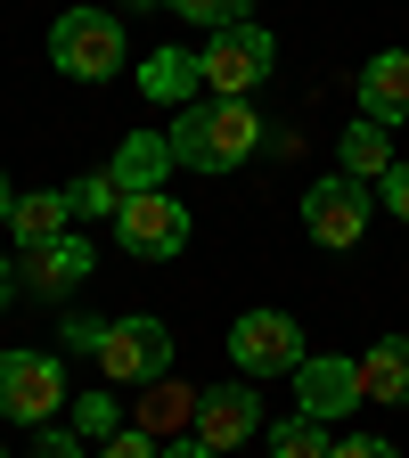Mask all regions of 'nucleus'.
<instances>
[{
    "label": "nucleus",
    "mask_w": 409,
    "mask_h": 458,
    "mask_svg": "<svg viewBox=\"0 0 409 458\" xmlns=\"http://www.w3.org/2000/svg\"><path fill=\"white\" fill-rule=\"evenodd\" d=\"M172 164H189V172H238L254 148H262V114L246 98H197L172 114Z\"/></svg>",
    "instance_id": "f257e3e1"
},
{
    "label": "nucleus",
    "mask_w": 409,
    "mask_h": 458,
    "mask_svg": "<svg viewBox=\"0 0 409 458\" xmlns=\"http://www.w3.org/2000/svg\"><path fill=\"white\" fill-rule=\"evenodd\" d=\"M90 360L107 369V385L148 393V385L172 377V327H164V319H107V335H98Z\"/></svg>",
    "instance_id": "f03ea898"
},
{
    "label": "nucleus",
    "mask_w": 409,
    "mask_h": 458,
    "mask_svg": "<svg viewBox=\"0 0 409 458\" xmlns=\"http://www.w3.org/2000/svg\"><path fill=\"white\" fill-rule=\"evenodd\" d=\"M49 66L74 74V82H107L115 66H124V25H115L107 9H66L49 25Z\"/></svg>",
    "instance_id": "7ed1b4c3"
},
{
    "label": "nucleus",
    "mask_w": 409,
    "mask_h": 458,
    "mask_svg": "<svg viewBox=\"0 0 409 458\" xmlns=\"http://www.w3.org/2000/svg\"><path fill=\"white\" fill-rule=\"evenodd\" d=\"M270 66H278V41H270L254 17H246V25H221V33L197 49V74H205V90H213V98H246Z\"/></svg>",
    "instance_id": "20e7f679"
},
{
    "label": "nucleus",
    "mask_w": 409,
    "mask_h": 458,
    "mask_svg": "<svg viewBox=\"0 0 409 458\" xmlns=\"http://www.w3.org/2000/svg\"><path fill=\"white\" fill-rule=\"evenodd\" d=\"M229 360H238L246 377H295L311 352H303V327L286 311H246L238 327H229Z\"/></svg>",
    "instance_id": "39448f33"
},
{
    "label": "nucleus",
    "mask_w": 409,
    "mask_h": 458,
    "mask_svg": "<svg viewBox=\"0 0 409 458\" xmlns=\"http://www.w3.org/2000/svg\"><path fill=\"white\" fill-rule=\"evenodd\" d=\"M57 401H66V369H57L49 352H0V418L49 426Z\"/></svg>",
    "instance_id": "423d86ee"
},
{
    "label": "nucleus",
    "mask_w": 409,
    "mask_h": 458,
    "mask_svg": "<svg viewBox=\"0 0 409 458\" xmlns=\"http://www.w3.org/2000/svg\"><path fill=\"white\" fill-rule=\"evenodd\" d=\"M115 238H124L132 254H148V262H164V254L189 246V213H181V197H164V189L124 197V205H115Z\"/></svg>",
    "instance_id": "0eeeda50"
},
{
    "label": "nucleus",
    "mask_w": 409,
    "mask_h": 458,
    "mask_svg": "<svg viewBox=\"0 0 409 458\" xmlns=\"http://www.w3.org/2000/svg\"><path fill=\"white\" fill-rule=\"evenodd\" d=\"M369 213H377L369 181H344V172H328V181H320V189L303 197V229H311L320 246H361Z\"/></svg>",
    "instance_id": "6e6552de"
},
{
    "label": "nucleus",
    "mask_w": 409,
    "mask_h": 458,
    "mask_svg": "<svg viewBox=\"0 0 409 458\" xmlns=\"http://www.w3.org/2000/svg\"><path fill=\"white\" fill-rule=\"evenodd\" d=\"M262 434V393L254 385H213V393H197V442L205 450H238V442H254Z\"/></svg>",
    "instance_id": "1a4fd4ad"
},
{
    "label": "nucleus",
    "mask_w": 409,
    "mask_h": 458,
    "mask_svg": "<svg viewBox=\"0 0 409 458\" xmlns=\"http://www.w3.org/2000/svg\"><path fill=\"white\" fill-rule=\"evenodd\" d=\"M295 393H303V418H344L361 401V377H353V360H336V352H311L303 369H295Z\"/></svg>",
    "instance_id": "9d476101"
},
{
    "label": "nucleus",
    "mask_w": 409,
    "mask_h": 458,
    "mask_svg": "<svg viewBox=\"0 0 409 458\" xmlns=\"http://www.w3.org/2000/svg\"><path fill=\"white\" fill-rule=\"evenodd\" d=\"M90 278V246L82 238H49V246H25L17 254V286H33V295H66V286Z\"/></svg>",
    "instance_id": "9b49d317"
},
{
    "label": "nucleus",
    "mask_w": 409,
    "mask_h": 458,
    "mask_svg": "<svg viewBox=\"0 0 409 458\" xmlns=\"http://www.w3.org/2000/svg\"><path fill=\"white\" fill-rule=\"evenodd\" d=\"M361 114L369 123H409V49H377L361 66Z\"/></svg>",
    "instance_id": "f8f14e48"
},
{
    "label": "nucleus",
    "mask_w": 409,
    "mask_h": 458,
    "mask_svg": "<svg viewBox=\"0 0 409 458\" xmlns=\"http://www.w3.org/2000/svg\"><path fill=\"white\" fill-rule=\"evenodd\" d=\"M353 377H361V401H401L409 410V335H377L353 360Z\"/></svg>",
    "instance_id": "ddd939ff"
},
{
    "label": "nucleus",
    "mask_w": 409,
    "mask_h": 458,
    "mask_svg": "<svg viewBox=\"0 0 409 458\" xmlns=\"http://www.w3.org/2000/svg\"><path fill=\"white\" fill-rule=\"evenodd\" d=\"M115 189H124V197H148V189H164V172H172V140L164 131H132L124 148H115Z\"/></svg>",
    "instance_id": "4468645a"
},
{
    "label": "nucleus",
    "mask_w": 409,
    "mask_h": 458,
    "mask_svg": "<svg viewBox=\"0 0 409 458\" xmlns=\"http://www.w3.org/2000/svg\"><path fill=\"white\" fill-rule=\"evenodd\" d=\"M140 434H148V442H181V434H197V393L172 385V377L148 385V393H140Z\"/></svg>",
    "instance_id": "2eb2a0df"
},
{
    "label": "nucleus",
    "mask_w": 409,
    "mask_h": 458,
    "mask_svg": "<svg viewBox=\"0 0 409 458\" xmlns=\"http://www.w3.org/2000/svg\"><path fill=\"white\" fill-rule=\"evenodd\" d=\"M140 90H148V98H164V106H197L205 74H197V57H189V49H148Z\"/></svg>",
    "instance_id": "dca6fc26"
},
{
    "label": "nucleus",
    "mask_w": 409,
    "mask_h": 458,
    "mask_svg": "<svg viewBox=\"0 0 409 458\" xmlns=\"http://www.w3.org/2000/svg\"><path fill=\"white\" fill-rule=\"evenodd\" d=\"M66 221H74L66 189H25V197L9 205V229H17V246H49V238H66Z\"/></svg>",
    "instance_id": "f3484780"
},
{
    "label": "nucleus",
    "mask_w": 409,
    "mask_h": 458,
    "mask_svg": "<svg viewBox=\"0 0 409 458\" xmlns=\"http://www.w3.org/2000/svg\"><path fill=\"white\" fill-rule=\"evenodd\" d=\"M336 172H344V181H385V172H393V131L361 114V123L344 131V164Z\"/></svg>",
    "instance_id": "a211bd4d"
},
{
    "label": "nucleus",
    "mask_w": 409,
    "mask_h": 458,
    "mask_svg": "<svg viewBox=\"0 0 409 458\" xmlns=\"http://www.w3.org/2000/svg\"><path fill=\"white\" fill-rule=\"evenodd\" d=\"M328 450H336V442H328V426H320V418H303V410L270 426V458H328Z\"/></svg>",
    "instance_id": "6ab92c4d"
},
{
    "label": "nucleus",
    "mask_w": 409,
    "mask_h": 458,
    "mask_svg": "<svg viewBox=\"0 0 409 458\" xmlns=\"http://www.w3.org/2000/svg\"><path fill=\"white\" fill-rule=\"evenodd\" d=\"M164 9H181L189 25L221 33V25H246V9H254V0H164Z\"/></svg>",
    "instance_id": "aec40b11"
},
{
    "label": "nucleus",
    "mask_w": 409,
    "mask_h": 458,
    "mask_svg": "<svg viewBox=\"0 0 409 458\" xmlns=\"http://www.w3.org/2000/svg\"><path fill=\"white\" fill-rule=\"evenodd\" d=\"M66 205H74V213H115V205H124V189H115V172H82V181L66 189Z\"/></svg>",
    "instance_id": "412c9836"
},
{
    "label": "nucleus",
    "mask_w": 409,
    "mask_h": 458,
    "mask_svg": "<svg viewBox=\"0 0 409 458\" xmlns=\"http://www.w3.org/2000/svg\"><path fill=\"white\" fill-rule=\"evenodd\" d=\"M74 434H82V442L124 434V426H115V393H82V401H74Z\"/></svg>",
    "instance_id": "4be33fe9"
},
{
    "label": "nucleus",
    "mask_w": 409,
    "mask_h": 458,
    "mask_svg": "<svg viewBox=\"0 0 409 458\" xmlns=\"http://www.w3.org/2000/svg\"><path fill=\"white\" fill-rule=\"evenodd\" d=\"M98 458H164V442H148L140 426H124V434H107V450Z\"/></svg>",
    "instance_id": "5701e85b"
},
{
    "label": "nucleus",
    "mask_w": 409,
    "mask_h": 458,
    "mask_svg": "<svg viewBox=\"0 0 409 458\" xmlns=\"http://www.w3.org/2000/svg\"><path fill=\"white\" fill-rule=\"evenodd\" d=\"M33 458H82V434H74V426H41Z\"/></svg>",
    "instance_id": "b1692460"
},
{
    "label": "nucleus",
    "mask_w": 409,
    "mask_h": 458,
    "mask_svg": "<svg viewBox=\"0 0 409 458\" xmlns=\"http://www.w3.org/2000/svg\"><path fill=\"white\" fill-rule=\"evenodd\" d=\"M377 189H385L377 205H385L393 221H409V164H393V172H385V181H377Z\"/></svg>",
    "instance_id": "393cba45"
},
{
    "label": "nucleus",
    "mask_w": 409,
    "mask_h": 458,
    "mask_svg": "<svg viewBox=\"0 0 409 458\" xmlns=\"http://www.w3.org/2000/svg\"><path fill=\"white\" fill-rule=\"evenodd\" d=\"M328 458H401V450H393L385 434H344V442H336Z\"/></svg>",
    "instance_id": "a878e982"
},
{
    "label": "nucleus",
    "mask_w": 409,
    "mask_h": 458,
    "mask_svg": "<svg viewBox=\"0 0 409 458\" xmlns=\"http://www.w3.org/2000/svg\"><path fill=\"white\" fill-rule=\"evenodd\" d=\"M57 335H66V352H98V335H107V319H66V327H57Z\"/></svg>",
    "instance_id": "bb28decb"
},
{
    "label": "nucleus",
    "mask_w": 409,
    "mask_h": 458,
    "mask_svg": "<svg viewBox=\"0 0 409 458\" xmlns=\"http://www.w3.org/2000/svg\"><path fill=\"white\" fill-rule=\"evenodd\" d=\"M164 458H221V450H205L197 434H181V442H164Z\"/></svg>",
    "instance_id": "cd10ccee"
},
{
    "label": "nucleus",
    "mask_w": 409,
    "mask_h": 458,
    "mask_svg": "<svg viewBox=\"0 0 409 458\" xmlns=\"http://www.w3.org/2000/svg\"><path fill=\"white\" fill-rule=\"evenodd\" d=\"M9 295H17V262L0 254V303H9Z\"/></svg>",
    "instance_id": "c85d7f7f"
},
{
    "label": "nucleus",
    "mask_w": 409,
    "mask_h": 458,
    "mask_svg": "<svg viewBox=\"0 0 409 458\" xmlns=\"http://www.w3.org/2000/svg\"><path fill=\"white\" fill-rule=\"evenodd\" d=\"M9 205H17V189H9V172H0V229H9Z\"/></svg>",
    "instance_id": "c756f323"
},
{
    "label": "nucleus",
    "mask_w": 409,
    "mask_h": 458,
    "mask_svg": "<svg viewBox=\"0 0 409 458\" xmlns=\"http://www.w3.org/2000/svg\"><path fill=\"white\" fill-rule=\"evenodd\" d=\"M0 458H9V450H0Z\"/></svg>",
    "instance_id": "7c9ffc66"
}]
</instances>
